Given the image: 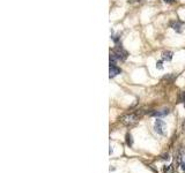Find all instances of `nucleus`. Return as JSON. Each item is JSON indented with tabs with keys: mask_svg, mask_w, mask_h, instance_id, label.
Listing matches in <instances>:
<instances>
[{
	"mask_svg": "<svg viewBox=\"0 0 185 173\" xmlns=\"http://www.w3.org/2000/svg\"><path fill=\"white\" fill-rule=\"evenodd\" d=\"M120 68H118L116 65H110V68H109V75L110 77H115L117 76L118 74H120Z\"/></svg>",
	"mask_w": 185,
	"mask_h": 173,
	"instance_id": "20e7f679",
	"label": "nucleus"
},
{
	"mask_svg": "<svg viewBox=\"0 0 185 173\" xmlns=\"http://www.w3.org/2000/svg\"><path fill=\"white\" fill-rule=\"evenodd\" d=\"M154 128H155V132L157 133V134L162 135V136H166L167 135V125L163 120L156 119L155 123H154Z\"/></svg>",
	"mask_w": 185,
	"mask_h": 173,
	"instance_id": "f03ea898",
	"label": "nucleus"
},
{
	"mask_svg": "<svg viewBox=\"0 0 185 173\" xmlns=\"http://www.w3.org/2000/svg\"><path fill=\"white\" fill-rule=\"evenodd\" d=\"M138 1H141V0H138Z\"/></svg>",
	"mask_w": 185,
	"mask_h": 173,
	"instance_id": "dca6fc26",
	"label": "nucleus"
},
{
	"mask_svg": "<svg viewBox=\"0 0 185 173\" xmlns=\"http://www.w3.org/2000/svg\"><path fill=\"white\" fill-rule=\"evenodd\" d=\"M126 144L129 147H131L133 144V140H132V135L131 134H126Z\"/></svg>",
	"mask_w": 185,
	"mask_h": 173,
	"instance_id": "1a4fd4ad",
	"label": "nucleus"
},
{
	"mask_svg": "<svg viewBox=\"0 0 185 173\" xmlns=\"http://www.w3.org/2000/svg\"><path fill=\"white\" fill-rule=\"evenodd\" d=\"M111 54H114V56L117 58V60H125L127 58V52L124 51L121 47H116L112 50Z\"/></svg>",
	"mask_w": 185,
	"mask_h": 173,
	"instance_id": "7ed1b4c3",
	"label": "nucleus"
},
{
	"mask_svg": "<svg viewBox=\"0 0 185 173\" xmlns=\"http://www.w3.org/2000/svg\"><path fill=\"white\" fill-rule=\"evenodd\" d=\"M169 114V110L166 109V110H161V111H153L150 115L153 117H166V115Z\"/></svg>",
	"mask_w": 185,
	"mask_h": 173,
	"instance_id": "39448f33",
	"label": "nucleus"
},
{
	"mask_svg": "<svg viewBox=\"0 0 185 173\" xmlns=\"http://www.w3.org/2000/svg\"><path fill=\"white\" fill-rule=\"evenodd\" d=\"M156 67L158 69H163V66H162V61H157L156 62Z\"/></svg>",
	"mask_w": 185,
	"mask_h": 173,
	"instance_id": "f8f14e48",
	"label": "nucleus"
},
{
	"mask_svg": "<svg viewBox=\"0 0 185 173\" xmlns=\"http://www.w3.org/2000/svg\"><path fill=\"white\" fill-rule=\"evenodd\" d=\"M173 172V165H168L164 167V173H172Z\"/></svg>",
	"mask_w": 185,
	"mask_h": 173,
	"instance_id": "9d476101",
	"label": "nucleus"
},
{
	"mask_svg": "<svg viewBox=\"0 0 185 173\" xmlns=\"http://www.w3.org/2000/svg\"><path fill=\"white\" fill-rule=\"evenodd\" d=\"M164 2H167V4H171V2H173V0H163Z\"/></svg>",
	"mask_w": 185,
	"mask_h": 173,
	"instance_id": "4468645a",
	"label": "nucleus"
},
{
	"mask_svg": "<svg viewBox=\"0 0 185 173\" xmlns=\"http://www.w3.org/2000/svg\"><path fill=\"white\" fill-rule=\"evenodd\" d=\"M171 28L176 31V33H179V34H181L182 31H183V29H182V23H181V22H178V21L172 22V23H171Z\"/></svg>",
	"mask_w": 185,
	"mask_h": 173,
	"instance_id": "423d86ee",
	"label": "nucleus"
},
{
	"mask_svg": "<svg viewBox=\"0 0 185 173\" xmlns=\"http://www.w3.org/2000/svg\"><path fill=\"white\" fill-rule=\"evenodd\" d=\"M182 170L185 171V163H182Z\"/></svg>",
	"mask_w": 185,
	"mask_h": 173,
	"instance_id": "2eb2a0df",
	"label": "nucleus"
},
{
	"mask_svg": "<svg viewBox=\"0 0 185 173\" xmlns=\"http://www.w3.org/2000/svg\"><path fill=\"white\" fill-rule=\"evenodd\" d=\"M182 102L185 103V92H183V95H182Z\"/></svg>",
	"mask_w": 185,
	"mask_h": 173,
	"instance_id": "ddd939ff",
	"label": "nucleus"
},
{
	"mask_svg": "<svg viewBox=\"0 0 185 173\" xmlns=\"http://www.w3.org/2000/svg\"><path fill=\"white\" fill-rule=\"evenodd\" d=\"M143 114L142 111H135L133 113H130V114H126V115H123L120 118V121L126 126H131V125H134L137 121L141 118V115Z\"/></svg>",
	"mask_w": 185,
	"mask_h": 173,
	"instance_id": "f257e3e1",
	"label": "nucleus"
},
{
	"mask_svg": "<svg viewBox=\"0 0 185 173\" xmlns=\"http://www.w3.org/2000/svg\"><path fill=\"white\" fill-rule=\"evenodd\" d=\"M183 157H184V149H181L178 151L177 156H176V165H181L182 160H183Z\"/></svg>",
	"mask_w": 185,
	"mask_h": 173,
	"instance_id": "0eeeda50",
	"label": "nucleus"
},
{
	"mask_svg": "<svg viewBox=\"0 0 185 173\" xmlns=\"http://www.w3.org/2000/svg\"><path fill=\"white\" fill-rule=\"evenodd\" d=\"M172 57H173V53L171 51H164L163 53H162V59L167 60V61H170V60L172 59Z\"/></svg>",
	"mask_w": 185,
	"mask_h": 173,
	"instance_id": "6e6552de",
	"label": "nucleus"
},
{
	"mask_svg": "<svg viewBox=\"0 0 185 173\" xmlns=\"http://www.w3.org/2000/svg\"><path fill=\"white\" fill-rule=\"evenodd\" d=\"M162 159H163V160H169V159H170L169 155H168V154H164V155H162Z\"/></svg>",
	"mask_w": 185,
	"mask_h": 173,
	"instance_id": "9b49d317",
	"label": "nucleus"
}]
</instances>
